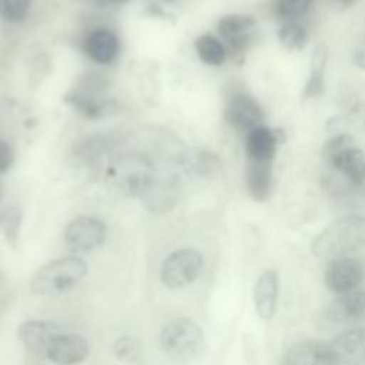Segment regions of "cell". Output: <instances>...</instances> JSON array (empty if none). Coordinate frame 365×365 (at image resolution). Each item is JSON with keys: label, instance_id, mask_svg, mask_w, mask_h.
<instances>
[{"label": "cell", "instance_id": "6da1fadb", "mask_svg": "<svg viewBox=\"0 0 365 365\" xmlns=\"http://www.w3.org/2000/svg\"><path fill=\"white\" fill-rule=\"evenodd\" d=\"M365 247V218L344 215L327 225L312 241L311 250L317 258L331 261L351 257Z\"/></svg>", "mask_w": 365, "mask_h": 365}, {"label": "cell", "instance_id": "7a4b0ae2", "mask_svg": "<svg viewBox=\"0 0 365 365\" xmlns=\"http://www.w3.org/2000/svg\"><path fill=\"white\" fill-rule=\"evenodd\" d=\"M87 271V262L80 255L68 254L40 267L33 274L29 287L34 295L57 297L78 285Z\"/></svg>", "mask_w": 365, "mask_h": 365}, {"label": "cell", "instance_id": "3957f363", "mask_svg": "<svg viewBox=\"0 0 365 365\" xmlns=\"http://www.w3.org/2000/svg\"><path fill=\"white\" fill-rule=\"evenodd\" d=\"M202 328L190 318H174L160 332V346L165 356L175 362H190L204 349Z\"/></svg>", "mask_w": 365, "mask_h": 365}, {"label": "cell", "instance_id": "277c9868", "mask_svg": "<svg viewBox=\"0 0 365 365\" xmlns=\"http://www.w3.org/2000/svg\"><path fill=\"white\" fill-rule=\"evenodd\" d=\"M322 155L352 185L365 184V155L349 134H336L327 140Z\"/></svg>", "mask_w": 365, "mask_h": 365}, {"label": "cell", "instance_id": "5b68a950", "mask_svg": "<svg viewBox=\"0 0 365 365\" xmlns=\"http://www.w3.org/2000/svg\"><path fill=\"white\" fill-rule=\"evenodd\" d=\"M204 258L194 248H180L170 252L161 262L160 279L168 289H181L192 284L202 272Z\"/></svg>", "mask_w": 365, "mask_h": 365}, {"label": "cell", "instance_id": "8992f818", "mask_svg": "<svg viewBox=\"0 0 365 365\" xmlns=\"http://www.w3.org/2000/svg\"><path fill=\"white\" fill-rule=\"evenodd\" d=\"M106 224L93 215H80L71 220L64 230V244L74 255L90 252L104 244Z\"/></svg>", "mask_w": 365, "mask_h": 365}, {"label": "cell", "instance_id": "52a82bcc", "mask_svg": "<svg viewBox=\"0 0 365 365\" xmlns=\"http://www.w3.org/2000/svg\"><path fill=\"white\" fill-rule=\"evenodd\" d=\"M255 19L250 14H227L220 19L217 30L225 41L227 53L231 58L241 63L252 41Z\"/></svg>", "mask_w": 365, "mask_h": 365}, {"label": "cell", "instance_id": "ba28073f", "mask_svg": "<svg viewBox=\"0 0 365 365\" xmlns=\"http://www.w3.org/2000/svg\"><path fill=\"white\" fill-rule=\"evenodd\" d=\"M224 118L238 131H250L261 124L264 113L258 101L244 90H231L227 96Z\"/></svg>", "mask_w": 365, "mask_h": 365}, {"label": "cell", "instance_id": "9c48e42d", "mask_svg": "<svg viewBox=\"0 0 365 365\" xmlns=\"http://www.w3.org/2000/svg\"><path fill=\"white\" fill-rule=\"evenodd\" d=\"M365 279V267L355 257H341L328 261L324 281L329 291L341 295L355 291Z\"/></svg>", "mask_w": 365, "mask_h": 365}, {"label": "cell", "instance_id": "30bf717a", "mask_svg": "<svg viewBox=\"0 0 365 365\" xmlns=\"http://www.w3.org/2000/svg\"><path fill=\"white\" fill-rule=\"evenodd\" d=\"M61 328L46 319H27L17 328V336L24 349L36 356L47 358L54 339L61 334Z\"/></svg>", "mask_w": 365, "mask_h": 365}, {"label": "cell", "instance_id": "8fae6325", "mask_svg": "<svg viewBox=\"0 0 365 365\" xmlns=\"http://www.w3.org/2000/svg\"><path fill=\"white\" fill-rule=\"evenodd\" d=\"M281 365H338L329 342L307 339L294 344L284 355Z\"/></svg>", "mask_w": 365, "mask_h": 365}, {"label": "cell", "instance_id": "7c38bea8", "mask_svg": "<svg viewBox=\"0 0 365 365\" xmlns=\"http://www.w3.org/2000/svg\"><path fill=\"white\" fill-rule=\"evenodd\" d=\"M279 295V277L277 269L268 268L259 274L252 289L254 308L258 317L269 321L275 317Z\"/></svg>", "mask_w": 365, "mask_h": 365}, {"label": "cell", "instance_id": "4fadbf2b", "mask_svg": "<svg viewBox=\"0 0 365 365\" xmlns=\"http://www.w3.org/2000/svg\"><path fill=\"white\" fill-rule=\"evenodd\" d=\"M338 365H361L365 362V328H349L329 341Z\"/></svg>", "mask_w": 365, "mask_h": 365}, {"label": "cell", "instance_id": "5bb4252c", "mask_svg": "<svg viewBox=\"0 0 365 365\" xmlns=\"http://www.w3.org/2000/svg\"><path fill=\"white\" fill-rule=\"evenodd\" d=\"M120 47L118 36L107 27L91 30L83 40V51L97 64L113 63L120 54Z\"/></svg>", "mask_w": 365, "mask_h": 365}, {"label": "cell", "instance_id": "9a60e30c", "mask_svg": "<svg viewBox=\"0 0 365 365\" xmlns=\"http://www.w3.org/2000/svg\"><path fill=\"white\" fill-rule=\"evenodd\" d=\"M90 354L88 341L80 334L61 332L48 349L47 359L54 365H77Z\"/></svg>", "mask_w": 365, "mask_h": 365}, {"label": "cell", "instance_id": "2e32d148", "mask_svg": "<svg viewBox=\"0 0 365 365\" xmlns=\"http://www.w3.org/2000/svg\"><path fill=\"white\" fill-rule=\"evenodd\" d=\"M328 318L336 324H355L365 321V291H351L335 298L328 309Z\"/></svg>", "mask_w": 365, "mask_h": 365}, {"label": "cell", "instance_id": "e0dca14e", "mask_svg": "<svg viewBox=\"0 0 365 365\" xmlns=\"http://www.w3.org/2000/svg\"><path fill=\"white\" fill-rule=\"evenodd\" d=\"M277 131L261 124L251 128L245 137V151L248 160L271 163L277 151Z\"/></svg>", "mask_w": 365, "mask_h": 365}, {"label": "cell", "instance_id": "ac0fdd59", "mask_svg": "<svg viewBox=\"0 0 365 365\" xmlns=\"http://www.w3.org/2000/svg\"><path fill=\"white\" fill-rule=\"evenodd\" d=\"M245 185L250 197L265 201L272 192V167L267 161H250L245 171Z\"/></svg>", "mask_w": 365, "mask_h": 365}, {"label": "cell", "instance_id": "d6986e66", "mask_svg": "<svg viewBox=\"0 0 365 365\" xmlns=\"http://www.w3.org/2000/svg\"><path fill=\"white\" fill-rule=\"evenodd\" d=\"M329 51L324 43L315 46L312 56H311V66H309V77L302 90L304 100H314L319 98L325 93V68L328 63Z\"/></svg>", "mask_w": 365, "mask_h": 365}, {"label": "cell", "instance_id": "ffe728a7", "mask_svg": "<svg viewBox=\"0 0 365 365\" xmlns=\"http://www.w3.org/2000/svg\"><path fill=\"white\" fill-rule=\"evenodd\" d=\"M64 101L70 104L74 110H77L80 114L91 120L101 118L110 111L113 106L111 100L101 98L100 96H96V94L84 93L78 88H73L71 91H68L64 96Z\"/></svg>", "mask_w": 365, "mask_h": 365}, {"label": "cell", "instance_id": "44dd1931", "mask_svg": "<svg viewBox=\"0 0 365 365\" xmlns=\"http://www.w3.org/2000/svg\"><path fill=\"white\" fill-rule=\"evenodd\" d=\"M194 47L197 56L207 66H221L228 57L224 43L212 34H201L195 38Z\"/></svg>", "mask_w": 365, "mask_h": 365}, {"label": "cell", "instance_id": "7402d4cb", "mask_svg": "<svg viewBox=\"0 0 365 365\" xmlns=\"http://www.w3.org/2000/svg\"><path fill=\"white\" fill-rule=\"evenodd\" d=\"M23 210L19 205H6L0 210V231L6 242L16 248L20 237Z\"/></svg>", "mask_w": 365, "mask_h": 365}, {"label": "cell", "instance_id": "603a6c76", "mask_svg": "<svg viewBox=\"0 0 365 365\" xmlns=\"http://www.w3.org/2000/svg\"><path fill=\"white\" fill-rule=\"evenodd\" d=\"M113 354L125 364L138 362L144 354V344L134 335H123L113 344Z\"/></svg>", "mask_w": 365, "mask_h": 365}, {"label": "cell", "instance_id": "cb8c5ba5", "mask_svg": "<svg viewBox=\"0 0 365 365\" xmlns=\"http://www.w3.org/2000/svg\"><path fill=\"white\" fill-rule=\"evenodd\" d=\"M278 38L285 48L299 51L308 43V31L299 21H285L278 30Z\"/></svg>", "mask_w": 365, "mask_h": 365}, {"label": "cell", "instance_id": "d4e9b609", "mask_svg": "<svg viewBox=\"0 0 365 365\" xmlns=\"http://www.w3.org/2000/svg\"><path fill=\"white\" fill-rule=\"evenodd\" d=\"M312 4V0H275L274 13L285 21H298L305 16Z\"/></svg>", "mask_w": 365, "mask_h": 365}, {"label": "cell", "instance_id": "484cf974", "mask_svg": "<svg viewBox=\"0 0 365 365\" xmlns=\"http://www.w3.org/2000/svg\"><path fill=\"white\" fill-rule=\"evenodd\" d=\"M33 0H0V17L9 23H21L27 19Z\"/></svg>", "mask_w": 365, "mask_h": 365}, {"label": "cell", "instance_id": "4316f807", "mask_svg": "<svg viewBox=\"0 0 365 365\" xmlns=\"http://www.w3.org/2000/svg\"><path fill=\"white\" fill-rule=\"evenodd\" d=\"M14 163V153L10 144L4 140H0V174L10 170Z\"/></svg>", "mask_w": 365, "mask_h": 365}, {"label": "cell", "instance_id": "83f0119b", "mask_svg": "<svg viewBox=\"0 0 365 365\" xmlns=\"http://www.w3.org/2000/svg\"><path fill=\"white\" fill-rule=\"evenodd\" d=\"M352 63L358 68L365 70V37L354 47V50H352Z\"/></svg>", "mask_w": 365, "mask_h": 365}, {"label": "cell", "instance_id": "f1b7e54d", "mask_svg": "<svg viewBox=\"0 0 365 365\" xmlns=\"http://www.w3.org/2000/svg\"><path fill=\"white\" fill-rule=\"evenodd\" d=\"M80 1L83 4L93 6V7H107V6H113V4H121L128 0H80Z\"/></svg>", "mask_w": 365, "mask_h": 365}, {"label": "cell", "instance_id": "f546056e", "mask_svg": "<svg viewBox=\"0 0 365 365\" xmlns=\"http://www.w3.org/2000/svg\"><path fill=\"white\" fill-rule=\"evenodd\" d=\"M336 1L341 3V4H344V6H351V4L356 3V0H336Z\"/></svg>", "mask_w": 365, "mask_h": 365}, {"label": "cell", "instance_id": "4dcf8cb0", "mask_svg": "<svg viewBox=\"0 0 365 365\" xmlns=\"http://www.w3.org/2000/svg\"><path fill=\"white\" fill-rule=\"evenodd\" d=\"M165 1H177V0H165Z\"/></svg>", "mask_w": 365, "mask_h": 365}]
</instances>
